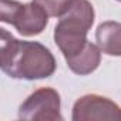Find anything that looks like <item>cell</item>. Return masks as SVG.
Segmentation results:
<instances>
[{
	"label": "cell",
	"instance_id": "obj_1",
	"mask_svg": "<svg viewBox=\"0 0 121 121\" xmlns=\"http://www.w3.org/2000/svg\"><path fill=\"white\" fill-rule=\"evenodd\" d=\"M0 67L19 80H41L54 74L57 63L53 53L39 41H22L0 29Z\"/></svg>",
	"mask_w": 121,
	"mask_h": 121
},
{
	"label": "cell",
	"instance_id": "obj_2",
	"mask_svg": "<svg viewBox=\"0 0 121 121\" xmlns=\"http://www.w3.org/2000/svg\"><path fill=\"white\" fill-rule=\"evenodd\" d=\"M95 13L88 0H71L54 27V41L66 61L81 53L87 44V34L94 24Z\"/></svg>",
	"mask_w": 121,
	"mask_h": 121
},
{
	"label": "cell",
	"instance_id": "obj_3",
	"mask_svg": "<svg viewBox=\"0 0 121 121\" xmlns=\"http://www.w3.org/2000/svg\"><path fill=\"white\" fill-rule=\"evenodd\" d=\"M0 20L12 24L22 36L31 37L44 31L48 24V13L34 0L31 3L0 0Z\"/></svg>",
	"mask_w": 121,
	"mask_h": 121
},
{
	"label": "cell",
	"instance_id": "obj_4",
	"mask_svg": "<svg viewBox=\"0 0 121 121\" xmlns=\"http://www.w3.org/2000/svg\"><path fill=\"white\" fill-rule=\"evenodd\" d=\"M60 94L50 87H43L31 93L19 108L20 120H63L60 112Z\"/></svg>",
	"mask_w": 121,
	"mask_h": 121
},
{
	"label": "cell",
	"instance_id": "obj_5",
	"mask_svg": "<svg viewBox=\"0 0 121 121\" xmlns=\"http://www.w3.org/2000/svg\"><path fill=\"white\" fill-rule=\"evenodd\" d=\"M73 121H101L121 120V108L110 98L98 94H87L80 97L73 105Z\"/></svg>",
	"mask_w": 121,
	"mask_h": 121
},
{
	"label": "cell",
	"instance_id": "obj_6",
	"mask_svg": "<svg viewBox=\"0 0 121 121\" xmlns=\"http://www.w3.org/2000/svg\"><path fill=\"white\" fill-rule=\"evenodd\" d=\"M95 40L103 53L108 56H121V23H101L95 30Z\"/></svg>",
	"mask_w": 121,
	"mask_h": 121
},
{
	"label": "cell",
	"instance_id": "obj_7",
	"mask_svg": "<svg viewBox=\"0 0 121 121\" xmlns=\"http://www.w3.org/2000/svg\"><path fill=\"white\" fill-rule=\"evenodd\" d=\"M100 61H101V48L90 41L81 53H78L76 57L69 60L67 66L74 74L87 76L97 70Z\"/></svg>",
	"mask_w": 121,
	"mask_h": 121
},
{
	"label": "cell",
	"instance_id": "obj_8",
	"mask_svg": "<svg viewBox=\"0 0 121 121\" xmlns=\"http://www.w3.org/2000/svg\"><path fill=\"white\" fill-rule=\"evenodd\" d=\"M37 4H40L51 17H60L63 12L67 9L71 0H34Z\"/></svg>",
	"mask_w": 121,
	"mask_h": 121
},
{
	"label": "cell",
	"instance_id": "obj_9",
	"mask_svg": "<svg viewBox=\"0 0 121 121\" xmlns=\"http://www.w3.org/2000/svg\"><path fill=\"white\" fill-rule=\"evenodd\" d=\"M118 2H121V0H118Z\"/></svg>",
	"mask_w": 121,
	"mask_h": 121
}]
</instances>
